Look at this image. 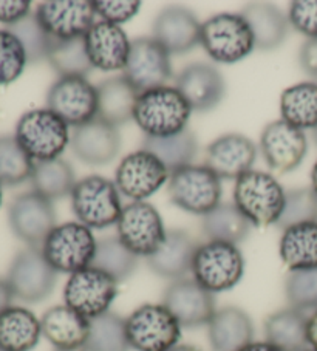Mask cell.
<instances>
[{
  "instance_id": "1",
  "label": "cell",
  "mask_w": 317,
  "mask_h": 351,
  "mask_svg": "<svg viewBox=\"0 0 317 351\" xmlns=\"http://www.w3.org/2000/svg\"><path fill=\"white\" fill-rule=\"evenodd\" d=\"M192 108L176 87L139 93L133 121L149 138H167L187 129Z\"/></svg>"
},
{
  "instance_id": "2",
  "label": "cell",
  "mask_w": 317,
  "mask_h": 351,
  "mask_svg": "<svg viewBox=\"0 0 317 351\" xmlns=\"http://www.w3.org/2000/svg\"><path fill=\"white\" fill-rule=\"evenodd\" d=\"M286 192L271 173L249 171L235 180L234 204L255 228L277 225Z\"/></svg>"
},
{
  "instance_id": "3",
  "label": "cell",
  "mask_w": 317,
  "mask_h": 351,
  "mask_svg": "<svg viewBox=\"0 0 317 351\" xmlns=\"http://www.w3.org/2000/svg\"><path fill=\"white\" fill-rule=\"evenodd\" d=\"M71 210L79 223L90 229H106L117 225L123 204L115 181L101 175L79 180L70 193Z\"/></svg>"
},
{
  "instance_id": "4",
  "label": "cell",
  "mask_w": 317,
  "mask_h": 351,
  "mask_svg": "<svg viewBox=\"0 0 317 351\" xmlns=\"http://www.w3.org/2000/svg\"><path fill=\"white\" fill-rule=\"evenodd\" d=\"M14 138L36 162L60 158L71 136L69 125L58 114L48 108H34L17 121Z\"/></svg>"
},
{
  "instance_id": "5",
  "label": "cell",
  "mask_w": 317,
  "mask_h": 351,
  "mask_svg": "<svg viewBox=\"0 0 317 351\" xmlns=\"http://www.w3.org/2000/svg\"><path fill=\"white\" fill-rule=\"evenodd\" d=\"M192 274L193 280L212 294L229 291L245 274V257L237 245L209 240L195 252Z\"/></svg>"
},
{
  "instance_id": "6",
  "label": "cell",
  "mask_w": 317,
  "mask_h": 351,
  "mask_svg": "<svg viewBox=\"0 0 317 351\" xmlns=\"http://www.w3.org/2000/svg\"><path fill=\"white\" fill-rule=\"evenodd\" d=\"M200 45L215 62L235 64L253 53L255 40L245 17L223 13L201 23Z\"/></svg>"
},
{
  "instance_id": "7",
  "label": "cell",
  "mask_w": 317,
  "mask_h": 351,
  "mask_svg": "<svg viewBox=\"0 0 317 351\" xmlns=\"http://www.w3.org/2000/svg\"><path fill=\"white\" fill-rule=\"evenodd\" d=\"M97 240L90 228L69 221L53 229L42 245V254L56 272L75 274L93 263Z\"/></svg>"
},
{
  "instance_id": "8",
  "label": "cell",
  "mask_w": 317,
  "mask_h": 351,
  "mask_svg": "<svg viewBox=\"0 0 317 351\" xmlns=\"http://www.w3.org/2000/svg\"><path fill=\"white\" fill-rule=\"evenodd\" d=\"M169 197L176 208L204 217L222 202V180L206 166H186L170 173Z\"/></svg>"
},
{
  "instance_id": "9",
  "label": "cell",
  "mask_w": 317,
  "mask_h": 351,
  "mask_svg": "<svg viewBox=\"0 0 317 351\" xmlns=\"http://www.w3.org/2000/svg\"><path fill=\"white\" fill-rule=\"evenodd\" d=\"M181 325L163 304H145L126 317L130 348L135 351H169L181 337Z\"/></svg>"
},
{
  "instance_id": "10",
  "label": "cell",
  "mask_w": 317,
  "mask_h": 351,
  "mask_svg": "<svg viewBox=\"0 0 317 351\" xmlns=\"http://www.w3.org/2000/svg\"><path fill=\"white\" fill-rule=\"evenodd\" d=\"M117 295L118 282L95 266L71 274L64 288L65 305L87 320L110 311Z\"/></svg>"
},
{
  "instance_id": "11",
  "label": "cell",
  "mask_w": 317,
  "mask_h": 351,
  "mask_svg": "<svg viewBox=\"0 0 317 351\" xmlns=\"http://www.w3.org/2000/svg\"><path fill=\"white\" fill-rule=\"evenodd\" d=\"M5 278L14 299L25 304H39L53 293L58 272L47 262L42 250L27 247L16 254Z\"/></svg>"
},
{
  "instance_id": "12",
  "label": "cell",
  "mask_w": 317,
  "mask_h": 351,
  "mask_svg": "<svg viewBox=\"0 0 317 351\" xmlns=\"http://www.w3.org/2000/svg\"><path fill=\"white\" fill-rule=\"evenodd\" d=\"M118 239L137 257H150L163 245L167 231L155 206L132 202L124 206L117 223Z\"/></svg>"
},
{
  "instance_id": "13",
  "label": "cell",
  "mask_w": 317,
  "mask_h": 351,
  "mask_svg": "<svg viewBox=\"0 0 317 351\" xmlns=\"http://www.w3.org/2000/svg\"><path fill=\"white\" fill-rule=\"evenodd\" d=\"M8 223L13 234L28 247H42L56 228V210L53 202L38 192L17 195L8 208Z\"/></svg>"
},
{
  "instance_id": "14",
  "label": "cell",
  "mask_w": 317,
  "mask_h": 351,
  "mask_svg": "<svg viewBox=\"0 0 317 351\" xmlns=\"http://www.w3.org/2000/svg\"><path fill=\"white\" fill-rule=\"evenodd\" d=\"M47 108L76 129L97 117L96 87L87 77H59L48 90Z\"/></svg>"
},
{
  "instance_id": "15",
  "label": "cell",
  "mask_w": 317,
  "mask_h": 351,
  "mask_svg": "<svg viewBox=\"0 0 317 351\" xmlns=\"http://www.w3.org/2000/svg\"><path fill=\"white\" fill-rule=\"evenodd\" d=\"M169 177L166 166L154 154L141 149L124 156L119 162L115 173V184L121 195L130 198L132 202H144L160 191Z\"/></svg>"
},
{
  "instance_id": "16",
  "label": "cell",
  "mask_w": 317,
  "mask_h": 351,
  "mask_svg": "<svg viewBox=\"0 0 317 351\" xmlns=\"http://www.w3.org/2000/svg\"><path fill=\"white\" fill-rule=\"evenodd\" d=\"M123 76L139 93L164 87L172 77L170 54L154 38L132 40Z\"/></svg>"
},
{
  "instance_id": "17",
  "label": "cell",
  "mask_w": 317,
  "mask_h": 351,
  "mask_svg": "<svg viewBox=\"0 0 317 351\" xmlns=\"http://www.w3.org/2000/svg\"><path fill=\"white\" fill-rule=\"evenodd\" d=\"M163 305L178 320L181 328L207 325L217 311L214 294L187 277L170 283L164 291Z\"/></svg>"
},
{
  "instance_id": "18",
  "label": "cell",
  "mask_w": 317,
  "mask_h": 351,
  "mask_svg": "<svg viewBox=\"0 0 317 351\" xmlns=\"http://www.w3.org/2000/svg\"><path fill=\"white\" fill-rule=\"evenodd\" d=\"M42 28L54 40L82 38L95 25L93 2L89 0H50L36 10Z\"/></svg>"
},
{
  "instance_id": "19",
  "label": "cell",
  "mask_w": 317,
  "mask_h": 351,
  "mask_svg": "<svg viewBox=\"0 0 317 351\" xmlns=\"http://www.w3.org/2000/svg\"><path fill=\"white\" fill-rule=\"evenodd\" d=\"M259 147L268 166L280 173H288L302 165L308 141L303 130L279 119L261 132Z\"/></svg>"
},
{
  "instance_id": "20",
  "label": "cell",
  "mask_w": 317,
  "mask_h": 351,
  "mask_svg": "<svg viewBox=\"0 0 317 351\" xmlns=\"http://www.w3.org/2000/svg\"><path fill=\"white\" fill-rule=\"evenodd\" d=\"M257 160V146L245 135L228 133L217 138L206 150L204 166L220 180H237L253 171Z\"/></svg>"
},
{
  "instance_id": "21",
  "label": "cell",
  "mask_w": 317,
  "mask_h": 351,
  "mask_svg": "<svg viewBox=\"0 0 317 351\" xmlns=\"http://www.w3.org/2000/svg\"><path fill=\"white\" fill-rule=\"evenodd\" d=\"M70 146L78 160L89 166H106L117 158L121 150L118 127L101 118L79 125L70 138Z\"/></svg>"
},
{
  "instance_id": "22",
  "label": "cell",
  "mask_w": 317,
  "mask_h": 351,
  "mask_svg": "<svg viewBox=\"0 0 317 351\" xmlns=\"http://www.w3.org/2000/svg\"><path fill=\"white\" fill-rule=\"evenodd\" d=\"M176 90L187 101L192 112H209L223 101L226 84L215 66L200 62L181 71L176 77Z\"/></svg>"
},
{
  "instance_id": "23",
  "label": "cell",
  "mask_w": 317,
  "mask_h": 351,
  "mask_svg": "<svg viewBox=\"0 0 317 351\" xmlns=\"http://www.w3.org/2000/svg\"><path fill=\"white\" fill-rule=\"evenodd\" d=\"M84 39L93 69L101 71L124 70L132 42L119 25L99 21L89 29Z\"/></svg>"
},
{
  "instance_id": "24",
  "label": "cell",
  "mask_w": 317,
  "mask_h": 351,
  "mask_svg": "<svg viewBox=\"0 0 317 351\" xmlns=\"http://www.w3.org/2000/svg\"><path fill=\"white\" fill-rule=\"evenodd\" d=\"M201 23L191 11L183 7H167L154 22V39L169 54H183L200 45Z\"/></svg>"
},
{
  "instance_id": "25",
  "label": "cell",
  "mask_w": 317,
  "mask_h": 351,
  "mask_svg": "<svg viewBox=\"0 0 317 351\" xmlns=\"http://www.w3.org/2000/svg\"><path fill=\"white\" fill-rule=\"evenodd\" d=\"M198 243L186 231H167L166 239L158 250L148 257V265L154 274L169 280L185 278L192 272V263Z\"/></svg>"
},
{
  "instance_id": "26",
  "label": "cell",
  "mask_w": 317,
  "mask_h": 351,
  "mask_svg": "<svg viewBox=\"0 0 317 351\" xmlns=\"http://www.w3.org/2000/svg\"><path fill=\"white\" fill-rule=\"evenodd\" d=\"M207 337L214 351H240L254 341L253 319L242 308L224 306L207 324Z\"/></svg>"
},
{
  "instance_id": "27",
  "label": "cell",
  "mask_w": 317,
  "mask_h": 351,
  "mask_svg": "<svg viewBox=\"0 0 317 351\" xmlns=\"http://www.w3.org/2000/svg\"><path fill=\"white\" fill-rule=\"evenodd\" d=\"M42 336L54 350L84 348L89 336L90 320L64 305L51 306L40 319Z\"/></svg>"
},
{
  "instance_id": "28",
  "label": "cell",
  "mask_w": 317,
  "mask_h": 351,
  "mask_svg": "<svg viewBox=\"0 0 317 351\" xmlns=\"http://www.w3.org/2000/svg\"><path fill=\"white\" fill-rule=\"evenodd\" d=\"M97 118L115 127L124 125L133 119L139 92L124 76L110 77L96 87Z\"/></svg>"
},
{
  "instance_id": "29",
  "label": "cell",
  "mask_w": 317,
  "mask_h": 351,
  "mask_svg": "<svg viewBox=\"0 0 317 351\" xmlns=\"http://www.w3.org/2000/svg\"><path fill=\"white\" fill-rule=\"evenodd\" d=\"M249 28H251L255 47L259 50H276L288 36V17L276 5L265 2L248 3L242 11Z\"/></svg>"
},
{
  "instance_id": "30",
  "label": "cell",
  "mask_w": 317,
  "mask_h": 351,
  "mask_svg": "<svg viewBox=\"0 0 317 351\" xmlns=\"http://www.w3.org/2000/svg\"><path fill=\"white\" fill-rule=\"evenodd\" d=\"M40 336V319L28 308L10 306L0 314V350L32 351Z\"/></svg>"
},
{
  "instance_id": "31",
  "label": "cell",
  "mask_w": 317,
  "mask_h": 351,
  "mask_svg": "<svg viewBox=\"0 0 317 351\" xmlns=\"http://www.w3.org/2000/svg\"><path fill=\"white\" fill-rule=\"evenodd\" d=\"M279 254L290 271L317 268V221L283 229Z\"/></svg>"
},
{
  "instance_id": "32",
  "label": "cell",
  "mask_w": 317,
  "mask_h": 351,
  "mask_svg": "<svg viewBox=\"0 0 317 351\" xmlns=\"http://www.w3.org/2000/svg\"><path fill=\"white\" fill-rule=\"evenodd\" d=\"M307 326V314L290 306L268 316L263 328L266 341L280 350L305 351L309 348Z\"/></svg>"
},
{
  "instance_id": "33",
  "label": "cell",
  "mask_w": 317,
  "mask_h": 351,
  "mask_svg": "<svg viewBox=\"0 0 317 351\" xmlns=\"http://www.w3.org/2000/svg\"><path fill=\"white\" fill-rule=\"evenodd\" d=\"M201 229L211 241L237 245L249 237L253 225L235 204L220 203L214 210L203 217Z\"/></svg>"
},
{
  "instance_id": "34",
  "label": "cell",
  "mask_w": 317,
  "mask_h": 351,
  "mask_svg": "<svg viewBox=\"0 0 317 351\" xmlns=\"http://www.w3.org/2000/svg\"><path fill=\"white\" fill-rule=\"evenodd\" d=\"M280 113L285 123L301 130L317 127V84L301 82L280 96Z\"/></svg>"
},
{
  "instance_id": "35",
  "label": "cell",
  "mask_w": 317,
  "mask_h": 351,
  "mask_svg": "<svg viewBox=\"0 0 317 351\" xmlns=\"http://www.w3.org/2000/svg\"><path fill=\"white\" fill-rule=\"evenodd\" d=\"M143 149L154 154L166 166L169 173H172L181 167L192 165V160L198 152V143L193 133L186 129L167 138L145 136Z\"/></svg>"
},
{
  "instance_id": "36",
  "label": "cell",
  "mask_w": 317,
  "mask_h": 351,
  "mask_svg": "<svg viewBox=\"0 0 317 351\" xmlns=\"http://www.w3.org/2000/svg\"><path fill=\"white\" fill-rule=\"evenodd\" d=\"M30 181L33 184V191L50 202L70 195L78 183L71 166L62 158L36 161Z\"/></svg>"
},
{
  "instance_id": "37",
  "label": "cell",
  "mask_w": 317,
  "mask_h": 351,
  "mask_svg": "<svg viewBox=\"0 0 317 351\" xmlns=\"http://www.w3.org/2000/svg\"><path fill=\"white\" fill-rule=\"evenodd\" d=\"M85 351H130L127 339L126 319L119 314L108 311L102 316L90 320Z\"/></svg>"
},
{
  "instance_id": "38",
  "label": "cell",
  "mask_w": 317,
  "mask_h": 351,
  "mask_svg": "<svg viewBox=\"0 0 317 351\" xmlns=\"http://www.w3.org/2000/svg\"><path fill=\"white\" fill-rule=\"evenodd\" d=\"M91 266L115 278L118 283L129 278L137 271L138 257L117 237H106L97 241Z\"/></svg>"
},
{
  "instance_id": "39",
  "label": "cell",
  "mask_w": 317,
  "mask_h": 351,
  "mask_svg": "<svg viewBox=\"0 0 317 351\" xmlns=\"http://www.w3.org/2000/svg\"><path fill=\"white\" fill-rule=\"evenodd\" d=\"M47 60L60 77H87L93 70L84 36L69 40H54Z\"/></svg>"
},
{
  "instance_id": "40",
  "label": "cell",
  "mask_w": 317,
  "mask_h": 351,
  "mask_svg": "<svg viewBox=\"0 0 317 351\" xmlns=\"http://www.w3.org/2000/svg\"><path fill=\"white\" fill-rule=\"evenodd\" d=\"M34 161L14 136H0V184L17 186L32 178Z\"/></svg>"
},
{
  "instance_id": "41",
  "label": "cell",
  "mask_w": 317,
  "mask_h": 351,
  "mask_svg": "<svg viewBox=\"0 0 317 351\" xmlns=\"http://www.w3.org/2000/svg\"><path fill=\"white\" fill-rule=\"evenodd\" d=\"M8 29L21 40V44L25 48L28 64L40 62V60L48 58L54 39L42 28L36 14H30Z\"/></svg>"
},
{
  "instance_id": "42",
  "label": "cell",
  "mask_w": 317,
  "mask_h": 351,
  "mask_svg": "<svg viewBox=\"0 0 317 351\" xmlns=\"http://www.w3.org/2000/svg\"><path fill=\"white\" fill-rule=\"evenodd\" d=\"M317 221V195L311 187H301L286 192L285 208L277 225L286 229L302 223Z\"/></svg>"
},
{
  "instance_id": "43",
  "label": "cell",
  "mask_w": 317,
  "mask_h": 351,
  "mask_svg": "<svg viewBox=\"0 0 317 351\" xmlns=\"http://www.w3.org/2000/svg\"><path fill=\"white\" fill-rule=\"evenodd\" d=\"M285 295L291 308L317 310V268L290 271L285 280Z\"/></svg>"
},
{
  "instance_id": "44",
  "label": "cell",
  "mask_w": 317,
  "mask_h": 351,
  "mask_svg": "<svg viewBox=\"0 0 317 351\" xmlns=\"http://www.w3.org/2000/svg\"><path fill=\"white\" fill-rule=\"evenodd\" d=\"M27 64L28 58L21 40L8 28L0 29V86H10L19 80Z\"/></svg>"
},
{
  "instance_id": "45",
  "label": "cell",
  "mask_w": 317,
  "mask_h": 351,
  "mask_svg": "<svg viewBox=\"0 0 317 351\" xmlns=\"http://www.w3.org/2000/svg\"><path fill=\"white\" fill-rule=\"evenodd\" d=\"M93 8L96 16H99L104 22L121 27L139 13L141 2L138 0H95Z\"/></svg>"
},
{
  "instance_id": "46",
  "label": "cell",
  "mask_w": 317,
  "mask_h": 351,
  "mask_svg": "<svg viewBox=\"0 0 317 351\" xmlns=\"http://www.w3.org/2000/svg\"><path fill=\"white\" fill-rule=\"evenodd\" d=\"M288 22L308 39H317V0H296L290 5Z\"/></svg>"
},
{
  "instance_id": "47",
  "label": "cell",
  "mask_w": 317,
  "mask_h": 351,
  "mask_svg": "<svg viewBox=\"0 0 317 351\" xmlns=\"http://www.w3.org/2000/svg\"><path fill=\"white\" fill-rule=\"evenodd\" d=\"M32 14L28 0H0V23L13 27Z\"/></svg>"
},
{
  "instance_id": "48",
  "label": "cell",
  "mask_w": 317,
  "mask_h": 351,
  "mask_svg": "<svg viewBox=\"0 0 317 351\" xmlns=\"http://www.w3.org/2000/svg\"><path fill=\"white\" fill-rule=\"evenodd\" d=\"M303 71L317 80V39H308L301 48L298 54Z\"/></svg>"
},
{
  "instance_id": "49",
  "label": "cell",
  "mask_w": 317,
  "mask_h": 351,
  "mask_svg": "<svg viewBox=\"0 0 317 351\" xmlns=\"http://www.w3.org/2000/svg\"><path fill=\"white\" fill-rule=\"evenodd\" d=\"M14 295L11 293V288L8 285L7 278H2L0 277V314H2L5 310H8L11 305V302H13Z\"/></svg>"
},
{
  "instance_id": "50",
  "label": "cell",
  "mask_w": 317,
  "mask_h": 351,
  "mask_svg": "<svg viewBox=\"0 0 317 351\" xmlns=\"http://www.w3.org/2000/svg\"><path fill=\"white\" fill-rule=\"evenodd\" d=\"M307 335H308L309 348L317 351V310L311 314V316H308Z\"/></svg>"
},
{
  "instance_id": "51",
  "label": "cell",
  "mask_w": 317,
  "mask_h": 351,
  "mask_svg": "<svg viewBox=\"0 0 317 351\" xmlns=\"http://www.w3.org/2000/svg\"><path fill=\"white\" fill-rule=\"evenodd\" d=\"M240 351H283V350H280L279 347H276V345H272L268 341H259V342L253 341Z\"/></svg>"
},
{
  "instance_id": "52",
  "label": "cell",
  "mask_w": 317,
  "mask_h": 351,
  "mask_svg": "<svg viewBox=\"0 0 317 351\" xmlns=\"http://www.w3.org/2000/svg\"><path fill=\"white\" fill-rule=\"evenodd\" d=\"M311 189H313L317 195V161L314 162L313 171H311Z\"/></svg>"
},
{
  "instance_id": "53",
  "label": "cell",
  "mask_w": 317,
  "mask_h": 351,
  "mask_svg": "<svg viewBox=\"0 0 317 351\" xmlns=\"http://www.w3.org/2000/svg\"><path fill=\"white\" fill-rule=\"evenodd\" d=\"M169 351H200L197 347H192V345H176V347H174L172 350Z\"/></svg>"
},
{
  "instance_id": "54",
  "label": "cell",
  "mask_w": 317,
  "mask_h": 351,
  "mask_svg": "<svg viewBox=\"0 0 317 351\" xmlns=\"http://www.w3.org/2000/svg\"><path fill=\"white\" fill-rule=\"evenodd\" d=\"M54 351H85L84 348H76V350H54Z\"/></svg>"
},
{
  "instance_id": "55",
  "label": "cell",
  "mask_w": 317,
  "mask_h": 351,
  "mask_svg": "<svg viewBox=\"0 0 317 351\" xmlns=\"http://www.w3.org/2000/svg\"><path fill=\"white\" fill-rule=\"evenodd\" d=\"M0 206H2V184H0Z\"/></svg>"
},
{
  "instance_id": "56",
  "label": "cell",
  "mask_w": 317,
  "mask_h": 351,
  "mask_svg": "<svg viewBox=\"0 0 317 351\" xmlns=\"http://www.w3.org/2000/svg\"><path fill=\"white\" fill-rule=\"evenodd\" d=\"M314 139H316V143H317V127L314 129Z\"/></svg>"
},
{
  "instance_id": "57",
  "label": "cell",
  "mask_w": 317,
  "mask_h": 351,
  "mask_svg": "<svg viewBox=\"0 0 317 351\" xmlns=\"http://www.w3.org/2000/svg\"><path fill=\"white\" fill-rule=\"evenodd\" d=\"M305 351H314V350H311V348H308V350H305Z\"/></svg>"
},
{
  "instance_id": "58",
  "label": "cell",
  "mask_w": 317,
  "mask_h": 351,
  "mask_svg": "<svg viewBox=\"0 0 317 351\" xmlns=\"http://www.w3.org/2000/svg\"><path fill=\"white\" fill-rule=\"evenodd\" d=\"M0 351H3V350H0Z\"/></svg>"
}]
</instances>
